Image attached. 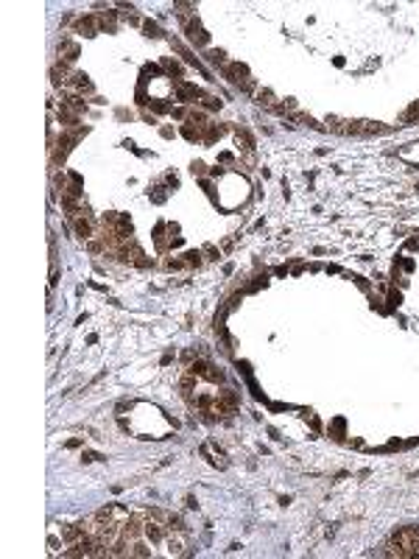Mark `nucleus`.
I'll return each mask as SVG.
<instances>
[{
    "mask_svg": "<svg viewBox=\"0 0 419 559\" xmlns=\"http://www.w3.org/2000/svg\"><path fill=\"white\" fill-rule=\"evenodd\" d=\"M227 76H246V67H243V65H229L227 67Z\"/></svg>",
    "mask_w": 419,
    "mask_h": 559,
    "instance_id": "obj_8",
    "label": "nucleus"
},
{
    "mask_svg": "<svg viewBox=\"0 0 419 559\" xmlns=\"http://www.w3.org/2000/svg\"><path fill=\"white\" fill-rule=\"evenodd\" d=\"M146 34H148V36H162V31H159L157 22H146Z\"/></svg>",
    "mask_w": 419,
    "mask_h": 559,
    "instance_id": "obj_9",
    "label": "nucleus"
},
{
    "mask_svg": "<svg viewBox=\"0 0 419 559\" xmlns=\"http://www.w3.org/2000/svg\"><path fill=\"white\" fill-rule=\"evenodd\" d=\"M70 145H73V137H62L56 143V148H53V162H65V157H67Z\"/></svg>",
    "mask_w": 419,
    "mask_h": 559,
    "instance_id": "obj_3",
    "label": "nucleus"
},
{
    "mask_svg": "<svg viewBox=\"0 0 419 559\" xmlns=\"http://www.w3.org/2000/svg\"><path fill=\"white\" fill-rule=\"evenodd\" d=\"M257 104L260 106H266V109H280L277 104H274V95L268 92V89H263V92H257Z\"/></svg>",
    "mask_w": 419,
    "mask_h": 559,
    "instance_id": "obj_7",
    "label": "nucleus"
},
{
    "mask_svg": "<svg viewBox=\"0 0 419 559\" xmlns=\"http://www.w3.org/2000/svg\"><path fill=\"white\" fill-rule=\"evenodd\" d=\"M73 229H76V235L84 238V241L92 238V224L87 221V215H76V218H73Z\"/></svg>",
    "mask_w": 419,
    "mask_h": 559,
    "instance_id": "obj_2",
    "label": "nucleus"
},
{
    "mask_svg": "<svg viewBox=\"0 0 419 559\" xmlns=\"http://www.w3.org/2000/svg\"><path fill=\"white\" fill-rule=\"evenodd\" d=\"M79 31L84 34V36H95V31H98V25H95V17H81L79 20Z\"/></svg>",
    "mask_w": 419,
    "mask_h": 559,
    "instance_id": "obj_5",
    "label": "nucleus"
},
{
    "mask_svg": "<svg viewBox=\"0 0 419 559\" xmlns=\"http://www.w3.org/2000/svg\"><path fill=\"white\" fill-rule=\"evenodd\" d=\"M221 59H224L221 51H210V62H221Z\"/></svg>",
    "mask_w": 419,
    "mask_h": 559,
    "instance_id": "obj_10",
    "label": "nucleus"
},
{
    "mask_svg": "<svg viewBox=\"0 0 419 559\" xmlns=\"http://www.w3.org/2000/svg\"><path fill=\"white\" fill-rule=\"evenodd\" d=\"M388 551H383L385 557H417L419 554V528L417 525H402L397 528L391 540L385 542Z\"/></svg>",
    "mask_w": 419,
    "mask_h": 559,
    "instance_id": "obj_1",
    "label": "nucleus"
},
{
    "mask_svg": "<svg viewBox=\"0 0 419 559\" xmlns=\"http://www.w3.org/2000/svg\"><path fill=\"white\" fill-rule=\"evenodd\" d=\"M98 25L112 34L115 31V14H112V11H101V14H98Z\"/></svg>",
    "mask_w": 419,
    "mask_h": 559,
    "instance_id": "obj_6",
    "label": "nucleus"
},
{
    "mask_svg": "<svg viewBox=\"0 0 419 559\" xmlns=\"http://www.w3.org/2000/svg\"><path fill=\"white\" fill-rule=\"evenodd\" d=\"M187 34H190V39H193V42L207 45V34H204V28L199 25V20H196V22H187Z\"/></svg>",
    "mask_w": 419,
    "mask_h": 559,
    "instance_id": "obj_4",
    "label": "nucleus"
}]
</instances>
